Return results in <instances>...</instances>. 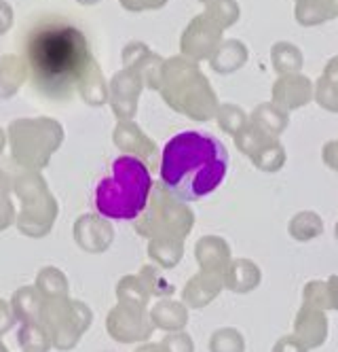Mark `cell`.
I'll list each match as a JSON object with an SVG mask.
<instances>
[{
	"mask_svg": "<svg viewBox=\"0 0 338 352\" xmlns=\"http://www.w3.org/2000/svg\"><path fill=\"white\" fill-rule=\"evenodd\" d=\"M334 236H336V240H338V221H336V225H334Z\"/></svg>",
	"mask_w": 338,
	"mask_h": 352,
	"instance_id": "cell-22",
	"label": "cell"
},
{
	"mask_svg": "<svg viewBox=\"0 0 338 352\" xmlns=\"http://www.w3.org/2000/svg\"><path fill=\"white\" fill-rule=\"evenodd\" d=\"M222 287H224L222 276H218V274L201 276V278H195L191 283V287L186 289V299L193 306H205V304H210L212 299L218 297Z\"/></svg>",
	"mask_w": 338,
	"mask_h": 352,
	"instance_id": "cell-12",
	"label": "cell"
},
{
	"mask_svg": "<svg viewBox=\"0 0 338 352\" xmlns=\"http://www.w3.org/2000/svg\"><path fill=\"white\" fill-rule=\"evenodd\" d=\"M235 144L260 172L275 174L288 162V155H285V148L279 138L260 130L252 121H248L241 132L235 136Z\"/></svg>",
	"mask_w": 338,
	"mask_h": 352,
	"instance_id": "cell-4",
	"label": "cell"
},
{
	"mask_svg": "<svg viewBox=\"0 0 338 352\" xmlns=\"http://www.w3.org/2000/svg\"><path fill=\"white\" fill-rule=\"evenodd\" d=\"M250 121L256 123L258 128H260V130H265L267 134L279 138V134H283L285 128H288L290 117H288V111L279 109L277 104H260V107L252 113Z\"/></svg>",
	"mask_w": 338,
	"mask_h": 352,
	"instance_id": "cell-11",
	"label": "cell"
},
{
	"mask_svg": "<svg viewBox=\"0 0 338 352\" xmlns=\"http://www.w3.org/2000/svg\"><path fill=\"white\" fill-rule=\"evenodd\" d=\"M322 160H324V164L332 172H338V140H330V142L324 144V148H322Z\"/></svg>",
	"mask_w": 338,
	"mask_h": 352,
	"instance_id": "cell-20",
	"label": "cell"
},
{
	"mask_svg": "<svg viewBox=\"0 0 338 352\" xmlns=\"http://www.w3.org/2000/svg\"><path fill=\"white\" fill-rule=\"evenodd\" d=\"M302 301L313 304L322 310H328V291L326 280H309L302 289Z\"/></svg>",
	"mask_w": 338,
	"mask_h": 352,
	"instance_id": "cell-18",
	"label": "cell"
},
{
	"mask_svg": "<svg viewBox=\"0 0 338 352\" xmlns=\"http://www.w3.org/2000/svg\"><path fill=\"white\" fill-rule=\"evenodd\" d=\"M245 62H248V49L237 41H230L220 49L218 60H216V68L220 72H232V70L241 68Z\"/></svg>",
	"mask_w": 338,
	"mask_h": 352,
	"instance_id": "cell-15",
	"label": "cell"
},
{
	"mask_svg": "<svg viewBox=\"0 0 338 352\" xmlns=\"http://www.w3.org/2000/svg\"><path fill=\"white\" fill-rule=\"evenodd\" d=\"M263 283V270L252 259H235L224 272V287L232 293H252Z\"/></svg>",
	"mask_w": 338,
	"mask_h": 352,
	"instance_id": "cell-7",
	"label": "cell"
},
{
	"mask_svg": "<svg viewBox=\"0 0 338 352\" xmlns=\"http://www.w3.org/2000/svg\"><path fill=\"white\" fill-rule=\"evenodd\" d=\"M197 255L201 265L210 272V274H218L224 278V272L230 265V246L226 244L224 238L218 236H207L199 242Z\"/></svg>",
	"mask_w": 338,
	"mask_h": 352,
	"instance_id": "cell-8",
	"label": "cell"
},
{
	"mask_svg": "<svg viewBox=\"0 0 338 352\" xmlns=\"http://www.w3.org/2000/svg\"><path fill=\"white\" fill-rule=\"evenodd\" d=\"M273 66L281 74H296L302 68V54L290 43H279L273 47Z\"/></svg>",
	"mask_w": 338,
	"mask_h": 352,
	"instance_id": "cell-14",
	"label": "cell"
},
{
	"mask_svg": "<svg viewBox=\"0 0 338 352\" xmlns=\"http://www.w3.org/2000/svg\"><path fill=\"white\" fill-rule=\"evenodd\" d=\"M328 333H330V322H328L326 310L302 301L294 318V336L309 350H317L326 344Z\"/></svg>",
	"mask_w": 338,
	"mask_h": 352,
	"instance_id": "cell-5",
	"label": "cell"
},
{
	"mask_svg": "<svg viewBox=\"0 0 338 352\" xmlns=\"http://www.w3.org/2000/svg\"><path fill=\"white\" fill-rule=\"evenodd\" d=\"M338 15V0H300L296 7V19L302 26H317L326 19Z\"/></svg>",
	"mask_w": 338,
	"mask_h": 352,
	"instance_id": "cell-10",
	"label": "cell"
},
{
	"mask_svg": "<svg viewBox=\"0 0 338 352\" xmlns=\"http://www.w3.org/2000/svg\"><path fill=\"white\" fill-rule=\"evenodd\" d=\"M152 191L148 166L134 155H121L112 162L110 176L101 179L95 189V208L101 217L132 221L146 210Z\"/></svg>",
	"mask_w": 338,
	"mask_h": 352,
	"instance_id": "cell-3",
	"label": "cell"
},
{
	"mask_svg": "<svg viewBox=\"0 0 338 352\" xmlns=\"http://www.w3.org/2000/svg\"><path fill=\"white\" fill-rule=\"evenodd\" d=\"M210 352H245V338L232 327H224L212 336Z\"/></svg>",
	"mask_w": 338,
	"mask_h": 352,
	"instance_id": "cell-16",
	"label": "cell"
},
{
	"mask_svg": "<svg viewBox=\"0 0 338 352\" xmlns=\"http://www.w3.org/2000/svg\"><path fill=\"white\" fill-rule=\"evenodd\" d=\"M315 98L326 111L338 113V58L326 66L324 77L319 79L315 89Z\"/></svg>",
	"mask_w": 338,
	"mask_h": 352,
	"instance_id": "cell-13",
	"label": "cell"
},
{
	"mask_svg": "<svg viewBox=\"0 0 338 352\" xmlns=\"http://www.w3.org/2000/svg\"><path fill=\"white\" fill-rule=\"evenodd\" d=\"M226 146L212 134L180 132L167 140L161 155V183L180 202H197L214 193L226 179Z\"/></svg>",
	"mask_w": 338,
	"mask_h": 352,
	"instance_id": "cell-1",
	"label": "cell"
},
{
	"mask_svg": "<svg viewBox=\"0 0 338 352\" xmlns=\"http://www.w3.org/2000/svg\"><path fill=\"white\" fill-rule=\"evenodd\" d=\"M288 234L298 244L311 242L324 234V219L313 210H300L288 223Z\"/></svg>",
	"mask_w": 338,
	"mask_h": 352,
	"instance_id": "cell-9",
	"label": "cell"
},
{
	"mask_svg": "<svg viewBox=\"0 0 338 352\" xmlns=\"http://www.w3.org/2000/svg\"><path fill=\"white\" fill-rule=\"evenodd\" d=\"M313 83L302 74H283V77L273 85V104L283 111H294L313 100Z\"/></svg>",
	"mask_w": 338,
	"mask_h": 352,
	"instance_id": "cell-6",
	"label": "cell"
},
{
	"mask_svg": "<svg viewBox=\"0 0 338 352\" xmlns=\"http://www.w3.org/2000/svg\"><path fill=\"white\" fill-rule=\"evenodd\" d=\"M25 49L34 85L51 96L74 87L91 62L87 36L72 23H43L30 34Z\"/></svg>",
	"mask_w": 338,
	"mask_h": 352,
	"instance_id": "cell-2",
	"label": "cell"
},
{
	"mask_svg": "<svg viewBox=\"0 0 338 352\" xmlns=\"http://www.w3.org/2000/svg\"><path fill=\"white\" fill-rule=\"evenodd\" d=\"M273 352H309V348L292 333V336H283L275 342Z\"/></svg>",
	"mask_w": 338,
	"mask_h": 352,
	"instance_id": "cell-19",
	"label": "cell"
},
{
	"mask_svg": "<svg viewBox=\"0 0 338 352\" xmlns=\"http://www.w3.org/2000/svg\"><path fill=\"white\" fill-rule=\"evenodd\" d=\"M218 121H220V128L230 134V136H237L241 132V128L248 123V115L239 109V107H222L220 115H218Z\"/></svg>",
	"mask_w": 338,
	"mask_h": 352,
	"instance_id": "cell-17",
	"label": "cell"
},
{
	"mask_svg": "<svg viewBox=\"0 0 338 352\" xmlns=\"http://www.w3.org/2000/svg\"><path fill=\"white\" fill-rule=\"evenodd\" d=\"M326 291H328V310L338 312V274L328 276Z\"/></svg>",
	"mask_w": 338,
	"mask_h": 352,
	"instance_id": "cell-21",
	"label": "cell"
}]
</instances>
